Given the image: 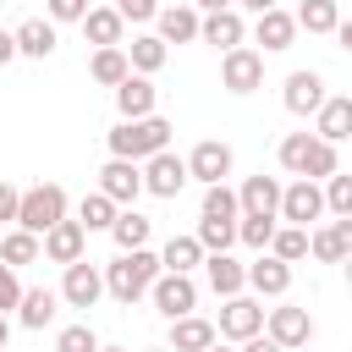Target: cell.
I'll return each instance as SVG.
<instances>
[{
  "mask_svg": "<svg viewBox=\"0 0 352 352\" xmlns=\"http://www.w3.org/2000/svg\"><path fill=\"white\" fill-rule=\"evenodd\" d=\"M154 275H160V253H148V248H132V253H116L110 264H104V292L116 297V302H138L148 286H154Z\"/></svg>",
  "mask_w": 352,
  "mask_h": 352,
  "instance_id": "cell-1",
  "label": "cell"
},
{
  "mask_svg": "<svg viewBox=\"0 0 352 352\" xmlns=\"http://www.w3.org/2000/svg\"><path fill=\"white\" fill-rule=\"evenodd\" d=\"M170 121L165 116H143V121H121L116 132H110V160H132V165H143L148 154H160V148H170Z\"/></svg>",
  "mask_w": 352,
  "mask_h": 352,
  "instance_id": "cell-2",
  "label": "cell"
},
{
  "mask_svg": "<svg viewBox=\"0 0 352 352\" xmlns=\"http://www.w3.org/2000/svg\"><path fill=\"white\" fill-rule=\"evenodd\" d=\"M55 220H66V187H60V182H38V187H28L22 204H16V231L44 236Z\"/></svg>",
  "mask_w": 352,
  "mask_h": 352,
  "instance_id": "cell-3",
  "label": "cell"
},
{
  "mask_svg": "<svg viewBox=\"0 0 352 352\" xmlns=\"http://www.w3.org/2000/svg\"><path fill=\"white\" fill-rule=\"evenodd\" d=\"M264 336H270L280 352H297V346L314 341V319H308V308L280 302V308H264Z\"/></svg>",
  "mask_w": 352,
  "mask_h": 352,
  "instance_id": "cell-4",
  "label": "cell"
},
{
  "mask_svg": "<svg viewBox=\"0 0 352 352\" xmlns=\"http://www.w3.org/2000/svg\"><path fill=\"white\" fill-rule=\"evenodd\" d=\"M220 88H226V94H253V88H264V55L248 50V44L226 50V55H220Z\"/></svg>",
  "mask_w": 352,
  "mask_h": 352,
  "instance_id": "cell-5",
  "label": "cell"
},
{
  "mask_svg": "<svg viewBox=\"0 0 352 352\" xmlns=\"http://www.w3.org/2000/svg\"><path fill=\"white\" fill-rule=\"evenodd\" d=\"M138 176H143V192H154V198H176V192L187 187V160L170 154V148H160V154H148V160L138 165Z\"/></svg>",
  "mask_w": 352,
  "mask_h": 352,
  "instance_id": "cell-6",
  "label": "cell"
},
{
  "mask_svg": "<svg viewBox=\"0 0 352 352\" xmlns=\"http://www.w3.org/2000/svg\"><path fill=\"white\" fill-rule=\"evenodd\" d=\"M324 214V192H319V182H292V187H280V209H275V220H286V226H314Z\"/></svg>",
  "mask_w": 352,
  "mask_h": 352,
  "instance_id": "cell-7",
  "label": "cell"
},
{
  "mask_svg": "<svg viewBox=\"0 0 352 352\" xmlns=\"http://www.w3.org/2000/svg\"><path fill=\"white\" fill-rule=\"evenodd\" d=\"M148 297H154V308H160L165 319H182V314H192V308H198V286H192V275H170V270H160V275H154Z\"/></svg>",
  "mask_w": 352,
  "mask_h": 352,
  "instance_id": "cell-8",
  "label": "cell"
},
{
  "mask_svg": "<svg viewBox=\"0 0 352 352\" xmlns=\"http://www.w3.org/2000/svg\"><path fill=\"white\" fill-rule=\"evenodd\" d=\"M231 176V143H220V138H204L192 154H187V182H204V187H214V182H226Z\"/></svg>",
  "mask_w": 352,
  "mask_h": 352,
  "instance_id": "cell-9",
  "label": "cell"
},
{
  "mask_svg": "<svg viewBox=\"0 0 352 352\" xmlns=\"http://www.w3.org/2000/svg\"><path fill=\"white\" fill-rule=\"evenodd\" d=\"M258 330H264V302H253V297H226L214 336H226V341H248V336H258Z\"/></svg>",
  "mask_w": 352,
  "mask_h": 352,
  "instance_id": "cell-10",
  "label": "cell"
},
{
  "mask_svg": "<svg viewBox=\"0 0 352 352\" xmlns=\"http://www.w3.org/2000/svg\"><path fill=\"white\" fill-rule=\"evenodd\" d=\"M82 248H88V231H82L77 220H55V226L38 236V253H44L50 264H77Z\"/></svg>",
  "mask_w": 352,
  "mask_h": 352,
  "instance_id": "cell-11",
  "label": "cell"
},
{
  "mask_svg": "<svg viewBox=\"0 0 352 352\" xmlns=\"http://www.w3.org/2000/svg\"><path fill=\"white\" fill-rule=\"evenodd\" d=\"M99 297H104V275H99L88 258L66 264V280H60V302H66V308H94Z\"/></svg>",
  "mask_w": 352,
  "mask_h": 352,
  "instance_id": "cell-12",
  "label": "cell"
},
{
  "mask_svg": "<svg viewBox=\"0 0 352 352\" xmlns=\"http://www.w3.org/2000/svg\"><path fill=\"white\" fill-rule=\"evenodd\" d=\"M99 192H104L116 209H121V204L132 209V198L143 192V176H138V165H132V160H104V170H99Z\"/></svg>",
  "mask_w": 352,
  "mask_h": 352,
  "instance_id": "cell-13",
  "label": "cell"
},
{
  "mask_svg": "<svg viewBox=\"0 0 352 352\" xmlns=\"http://www.w3.org/2000/svg\"><path fill=\"white\" fill-rule=\"evenodd\" d=\"M236 209H242L248 220H275V209H280V182H275V176H248L242 192H236Z\"/></svg>",
  "mask_w": 352,
  "mask_h": 352,
  "instance_id": "cell-14",
  "label": "cell"
},
{
  "mask_svg": "<svg viewBox=\"0 0 352 352\" xmlns=\"http://www.w3.org/2000/svg\"><path fill=\"white\" fill-rule=\"evenodd\" d=\"M280 99H286V110H292V116H314L330 94H324V77H319V72H292V77H286V88H280Z\"/></svg>",
  "mask_w": 352,
  "mask_h": 352,
  "instance_id": "cell-15",
  "label": "cell"
},
{
  "mask_svg": "<svg viewBox=\"0 0 352 352\" xmlns=\"http://www.w3.org/2000/svg\"><path fill=\"white\" fill-rule=\"evenodd\" d=\"M116 110H121V121H143V116H154V82L138 77V72H126V77L116 82Z\"/></svg>",
  "mask_w": 352,
  "mask_h": 352,
  "instance_id": "cell-16",
  "label": "cell"
},
{
  "mask_svg": "<svg viewBox=\"0 0 352 352\" xmlns=\"http://www.w3.org/2000/svg\"><path fill=\"white\" fill-rule=\"evenodd\" d=\"M308 253H314L319 264H341V258L352 253V220H330V226L308 231Z\"/></svg>",
  "mask_w": 352,
  "mask_h": 352,
  "instance_id": "cell-17",
  "label": "cell"
},
{
  "mask_svg": "<svg viewBox=\"0 0 352 352\" xmlns=\"http://www.w3.org/2000/svg\"><path fill=\"white\" fill-rule=\"evenodd\" d=\"M204 275H209L214 297H242V286H248V264H236L231 253H204Z\"/></svg>",
  "mask_w": 352,
  "mask_h": 352,
  "instance_id": "cell-18",
  "label": "cell"
},
{
  "mask_svg": "<svg viewBox=\"0 0 352 352\" xmlns=\"http://www.w3.org/2000/svg\"><path fill=\"white\" fill-rule=\"evenodd\" d=\"M121 16H116V6H88L82 11V38L94 44V50H121Z\"/></svg>",
  "mask_w": 352,
  "mask_h": 352,
  "instance_id": "cell-19",
  "label": "cell"
},
{
  "mask_svg": "<svg viewBox=\"0 0 352 352\" xmlns=\"http://www.w3.org/2000/svg\"><path fill=\"white\" fill-rule=\"evenodd\" d=\"M242 11L231 6V11H209V16H198V38L204 44H214V50H236L242 44Z\"/></svg>",
  "mask_w": 352,
  "mask_h": 352,
  "instance_id": "cell-20",
  "label": "cell"
},
{
  "mask_svg": "<svg viewBox=\"0 0 352 352\" xmlns=\"http://www.w3.org/2000/svg\"><path fill=\"white\" fill-rule=\"evenodd\" d=\"M248 286H253L258 297H286V286H292V264H280L275 253H258V258L248 264Z\"/></svg>",
  "mask_w": 352,
  "mask_h": 352,
  "instance_id": "cell-21",
  "label": "cell"
},
{
  "mask_svg": "<svg viewBox=\"0 0 352 352\" xmlns=\"http://www.w3.org/2000/svg\"><path fill=\"white\" fill-rule=\"evenodd\" d=\"M154 22H160V44H192L198 38V11L192 6H160L154 11Z\"/></svg>",
  "mask_w": 352,
  "mask_h": 352,
  "instance_id": "cell-22",
  "label": "cell"
},
{
  "mask_svg": "<svg viewBox=\"0 0 352 352\" xmlns=\"http://www.w3.org/2000/svg\"><path fill=\"white\" fill-rule=\"evenodd\" d=\"M253 38L275 55V50H292V38H297V22H292V11H280V6H270V11H258V22H253Z\"/></svg>",
  "mask_w": 352,
  "mask_h": 352,
  "instance_id": "cell-23",
  "label": "cell"
},
{
  "mask_svg": "<svg viewBox=\"0 0 352 352\" xmlns=\"http://www.w3.org/2000/svg\"><path fill=\"white\" fill-rule=\"evenodd\" d=\"M55 314H60V292H50V286H28V292L16 297V319H22L28 330H44Z\"/></svg>",
  "mask_w": 352,
  "mask_h": 352,
  "instance_id": "cell-24",
  "label": "cell"
},
{
  "mask_svg": "<svg viewBox=\"0 0 352 352\" xmlns=\"http://www.w3.org/2000/svg\"><path fill=\"white\" fill-rule=\"evenodd\" d=\"M214 341H220V336H214L209 319L182 314V319H170V346H165V352H204V346H214Z\"/></svg>",
  "mask_w": 352,
  "mask_h": 352,
  "instance_id": "cell-25",
  "label": "cell"
},
{
  "mask_svg": "<svg viewBox=\"0 0 352 352\" xmlns=\"http://www.w3.org/2000/svg\"><path fill=\"white\" fill-rule=\"evenodd\" d=\"M11 38H16V55H33V60H50L55 55V22L50 16H28Z\"/></svg>",
  "mask_w": 352,
  "mask_h": 352,
  "instance_id": "cell-26",
  "label": "cell"
},
{
  "mask_svg": "<svg viewBox=\"0 0 352 352\" xmlns=\"http://www.w3.org/2000/svg\"><path fill=\"white\" fill-rule=\"evenodd\" d=\"M314 116H319V132H314V138H324V143H341V138L352 132V99H346V94H330Z\"/></svg>",
  "mask_w": 352,
  "mask_h": 352,
  "instance_id": "cell-27",
  "label": "cell"
},
{
  "mask_svg": "<svg viewBox=\"0 0 352 352\" xmlns=\"http://www.w3.org/2000/svg\"><path fill=\"white\" fill-rule=\"evenodd\" d=\"M148 231H154V220H148V214H138V209H116V220H110V236H116V248H121V253L148 248Z\"/></svg>",
  "mask_w": 352,
  "mask_h": 352,
  "instance_id": "cell-28",
  "label": "cell"
},
{
  "mask_svg": "<svg viewBox=\"0 0 352 352\" xmlns=\"http://www.w3.org/2000/svg\"><path fill=\"white\" fill-rule=\"evenodd\" d=\"M121 55H126V66H132L138 77H154V72L165 66V55H170V50H165V44H160L154 33H138V38H132V44L121 50Z\"/></svg>",
  "mask_w": 352,
  "mask_h": 352,
  "instance_id": "cell-29",
  "label": "cell"
},
{
  "mask_svg": "<svg viewBox=\"0 0 352 352\" xmlns=\"http://www.w3.org/2000/svg\"><path fill=\"white\" fill-rule=\"evenodd\" d=\"M198 264H204V248L192 236H170L165 253H160V270H170V275H192Z\"/></svg>",
  "mask_w": 352,
  "mask_h": 352,
  "instance_id": "cell-30",
  "label": "cell"
},
{
  "mask_svg": "<svg viewBox=\"0 0 352 352\" xmlns=\"http://www.w3.org/2000/svg\"><path fill=\"white\" fill-rule=\"evenodd\" d=\"M292 22H297V28H308V33H336V22H341V6H336V0H302Z\"/></svg>",
  "mask_w": 352,
  "mask_h": 352,
  "instance_id": "cell-31",
  "label": "cell"
},
{
  "mask_svg": "<svg viewBox=\"0 0 352 352\" xmlns=\"http://www.w3.org/2000/svg\"><path fill=\"white\" fill-rule=\"evenodd\" d=\"M264 253H275L280 264H297V258H308V231L302 226H275V236H270Z\"/></svg>",
  "mask_w": 352,
  "mask_h": 352,
  "instance_id": "cell-32",
  "label": "cell"
},
{
  "mask_svg": "<svg viewBox=\"0 0 352 352\" xmlns=\"http://www.w3.org/2000/svg\"><path fill=\"white\" fill-rule=\"evenodd\" d=\"M0 264H11V270L38 264V236H33V231H6V236H0Z\"/></svg>",
  "mask_w": 352,
  "mask_h": 352,
  "instance_id": "cell-33",
  "label": "cell"
},
{
  "mask_svg": "<svg viewBox=\"0 0 352 352\" xmlns=\"http://www.w3.org/2000/svg\"><path fill=\"white\" fill-rule=\"evenodd\" d=\"M110 220H116V204H110L104 192H82V204H77V226H82V231H110Z\"/></svg>",
  "mask_w": 352,
  "mask_h": 352,
  "instance_id": "cell-34",
  "label": "cell"
},
{
  "mask_svg": "<svg viewBox=\"0 0 352 352\" xmlns=\"http://www.w3.org/2000/svg\"><path fill=\"white\" fill-rule=\"evenodd\" d=\"M192 242H198L204 253H231V242H236V220H198Z\"/></svg>",
  "mask_w": 352,
  "mask_h": 352,
  "instance_id": "cell-35",
  "label": "cell"
},
{
  "mask_svg": "<svg viewBox=\"0 0 352 352\" xmlns=\"http://www.w3.org/2000/svg\"><path fill=\"white\" fill-rule=\"evenodd\" d=\"M126 72H132V66H126V55H121V50H94V60H88V77H94V82H104V88H116Z\"/></svg>",
  "mask_w": 352,
  "mask_h": 352,
  "instance_id": "cell-36",
  "label": "cell"
},
{
  "mask_svg": "<svg viewBox=\"0 0 352 352\" xmlns=\"http://www.w3.org/2000/svg\"><path fill=\"white\" fill-rule=\"evenodd\" d=\"M308 148H314V132H286L280 138V170H292V176H302L308 170Z\"/></svg>",
  "mask_w": 352,
  "mask_h": 352,
  "instance_id": "cell-37",
  "label": "cell"
},
{
  "mask_svg": "<svg viewBox=\"0 0 352 352\" xmlns=\"http://www.w3.org/2000/svg\"><path fill=\"white\" fill-rule=\"evenodd\" d=\"M319 192H324V209H330L336 220H352V176H341V170H336V176H324V187H319Z\"/></svg>",
  "mask_w": 352,
  "mask_h": 352,
  "instance_id": "cell-38",
  "label": "cell"
},
{
  "mask_svg": "<svg viewBox=\"0 0 352 352\" xmlns=\"http://www.w3.org/2000/svg\"><path fill=\"white\" fill-rule=\"evenodd\" d=\"M242 209H236V192L226 187V182H214V187H204V214L198 220H236Z\"/></svg>",
  "mask_w": 352,
  "mask_h": 352,
  "instance_id": "cell-39",
  "label": "cell"
},
{
  "mask_svg": "<svg viewBox=\"0 0 352 352\" xmlns=\"http://www.w3.org/2000/svg\"><path fill=\"white\" fill-rule=\"evenodd\" d=\"M55 352H99V336H94L88 324H66V330L55 336Z\"/></svg>",
  "mask_w": 352,
  "mask_h": 352,
  "instance_id": "cell-40",
  "label": "cell"
},
{
  "mask_svg": "<svg viewBox=\"0 0 352 352\" xmlns=\"http://www.w3.org/2000/svg\"><path fill=\"white\" fill-rule=\"evenodd\" d=\"M270 236H275V220H248V214L236 220V242H248V248H258V253H264V248H270Z\"/></svg>",
  "mask_w": 352,
  "mask_h": 352,
  "instance_id": "cell-41",
  "label": "cell"
},
{
  "mask_svg": "<svg viewBox=\"0 0 352 352\" xmlns=\"http://www.w3.org/2000/svg\"><path fill=\"white\" fill-rule=\"evenodd\" d=\"M154 11H160L154 0H121V6H116L121 22H154Z\"/></svg>",
  "mask_w": 352,
  "mask_h": 352,
  "instance_id": "cell-42",
  "label": "cell"
},
{
  "mask_svg": "<svg viewBox=\"0 0 352 352\" xmlns=\"http://www.w3.org/2000/svg\"><path fill=\"white\" fill-rule=\"evenodd\" d=\"M50 6V22H82V11H88V0H44Z\"/></svg>",
  "mask_w": 352,
  "mask_h": 352,
  "instance_id": "cell-43",
  "label": "cell"
},
{
  "mask_svg": "<svg viewBox=\"0 0 352 352\" xmlns=\"http://www.w3.org/2000/svg\"><path fill=\"white\" fill-rule=\"evenodd\" d=\"M16 297H22V280H16V270H11V264H0V314H6V308H16Z\"/></svg>",
  "mask_w": 352,
  "mask_h": 352,
  "instance_id": "cell-44",
  "label": "cell"
},
{
  "mask_svg": "<svg viewBox=\"0 0 352 352\" xmlns=\"http://www.w3.org/2000/svg\"><path fill=\"white\" fill-rule=\"evenodd\" d=\"M16 204H22V192L11 182H0V220H16Z\"/></svg>",
  "mask_w": 352,
  "mask_h": 352,
  "instance_id": "cell-45",
  "label": "cell"
},
{
  "mask_svg": "<svg viewBox=\"0 0 352 352\" xmlns=\"http://www.w3.org/2000/svg\"><path fill=\"white\" fill-rule=\"evenodd\" d=\"M242 352H280V346H275V341L258 330V336H248V341H242Z\"/></svg>",
  "mask_w": 352,
  "mask_h": 352,
  "instance_id": "cell-46",
  "label": "cell"
},
{
  "mask_svg": "<svg viewBox=\"0 0 352 352\" xmlns=\"http://www.w3.org/2000/svg\"><path fill=\"white\" fill-rule=\"evenodd\" d=\"M6 60H16V38H11V33H0V66H6Z\"/></svg>",
  "mask_w": 352,
  "mask_h": 352,
  "instance_id": "cell-47",
  "label": "cell"
},
{
  "mask_svg": "<svg viewBox=\"0 0 352 352\" xmlns=\"http://www.w3.org/2000/svg\"><path fill=\"white\" fill-rule=\"evenodd\" d=\"M192 6H198L204 16H209V11H231V0H192Z\"/></svg>",
  "mask_w": 352,
  "mask_h": 352,
  "instance_id": "cell-48",
  "label": "cell"
},
{
  "mask_svg": "<svg viewBox=\"0 0 352 352\" xmlns=\"http://www.w3.org/2000/svg\"><path fill=\"white\" fill-rule=\"evenodd\" d=\"M231 6H248V11H253V16H258V11H270V6H275V0H231Z\"/></svg>",
  "mask_w": 352,
  "mask_h": 352,
  "instance_id": "cell-49",
  "label": "cell"
},
{
  "mask_svg": "<svg viewBox=\"0 0 352 352\" xmlns=\"http://www.w3.org/2000/svg\"><path fill=\"white\" fill-rule=\"evenodd\" d=\"M6 341H11V319L0 314V352H6Z\"/></svg>",
  "mask_w": 352,
  "mask_h": 352,
  "instance_id": "cell-50",
  "label": "cell"
},
{
  "mask_svg": "<svg viewBox=\"0 0 352 352\" xmlns=\"http://www.w3.org/2000/svg\"><path fill=\"white\" fill-rule=\"evenodd\" d=\"M204 352H231V346H220V341H214V346H204Z\"/></svg>",
  "mask_w": 352,
  "mask_h": 352,
  "instance_id": "cell-51",
  "label": "cell"
},
{
  "mask_svg": "<svg viewBox=\"0 0 352 352\" xmlns=\"http://www.w3.org/2000/svg\"><path fill=\"white\" fill-rule=\"evenodd\" d=\"M99 352H126V346H99Z\"/></svg>",
  "mask_w": 352,
  "mask_h": 352,
  "instance_id": "cell-52",
  "label": "cell"
},
{
  "mask_svg": "<svg viewBox=\"0 0 352 352\" xmlns=\"http://www.w3.org/2000/svg\"><path fill=\"white\" fill-rule=\"evenodd\" d=\"M148 352H165V346H148Z\"/></svg>",
  "mask_w": 352,
  "mask_h": 352,
  "instance_id": "cell-53",
  "label": "cell"
},
{
  "mask_svg": "<svg viewBox=\"0 0 352 352\" xmlns=\"http://www.w3.org/2000/svg\"><path fill=\"white\" fill-rule=\"evenodd\" d=\"M297 352H308V346H297Z\"/></svg>",
  "mask_w": 352,
  "mask_h": 352,
  "instance_id": "cell-54",
  "label": "cell"
},
{
  "mask_svg": "<svg viewBox=\"0 0 352 352\" xmlns=\"http://www.w3.org/2000/svg\"><path fill=\"white\" fill-rule=\"evenodd\" d=\"M0 6H6V0H0Z\"/></svg>",
  "mask_w": 352,
  "mask_h": 352,
  "instance_id": "cell-55",
  "label": "cell"
}]
</instances>
